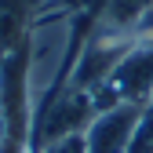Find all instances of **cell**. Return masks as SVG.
I'll return each mask as SVG.
<instances>
[{"label": "cell", "instance_id": "obj_1", "mask_svg": "<svg viewBox=\"0 0 153 153\" xmlns=\"http://www.w3.org/2000/svg\"><path fill=\"white\" fill-rule=\"evenodd\" d=\"M95 117V102L88 88L76 84H62L59 91L51 95V102L40 109V117L33 124V139H29V153H36L40 146L66 139V135H80V131L91 124Z\"/></svg>", "mask_w": 153, "mask_h": 153}, {"label": "cell", "instance_id": "obj_2", "mask_svg": "<svg viewBox=\"0 0 153 153\" xmlns=\"http://www.w3.org/2000/svg\"><path fill=\"white\" fill-rule=\"evenodd\" d=\"M142 109H146L142 102L120 99L117 106L95 113L91 124L84 128V146H88V153H131L139 120H142Z\"/></svg>", "mask_w": 153, "mask_h": 153}, {"label": "cell", "instance_id": "obj_3", "mask_svg": "<svg viewBox=\"0 0 153 153\" xmlns=\"http://www.w3.org/2000/svg\"><path fill=\"white\" fill-rule=\"evenodd\" d=\"M55 7H66V4H59V0H0V55L26 44L29 29Z\"/></svg>", "mask_w": 153, "mask_h": 153}, {"label": "cell", "instance_id": "obj_4", "mask_svg": "<svg viewBox=\"0 0 153 153\" xmlns=\"http://www.w3.org/2000/svg\"><path fill=\"white\" fill-rule=\"evenodd\" d=\"M109 84L120 91V99L149 106V95H153V44H142L139 40L135 48L124 55V62L113 69Z\"/></svg>", "mask_w": 153, "mask_h": 153}, {"label": "cell", "instance_id": "obj_5", "mask_svg": "<svg viewBox=\"0 0 153 153\" xmlns=\"http://www.w3.org/2000/svg\"><path fill=\"white\" fill-rule=\"evenodd\" d=\"M149 7L153 0H99L88 22V36H135Z\"/></svg>", "mask_w": 153, "mask_h": 153}, {"label": "cell", "instance_id": "obj_6", "mask_svg": "<svg viewBox=\"0 0 153 153\" xmlns=\"http://www.w3.org/2000/svg\"><path fill=\"white\" fill-rule=\"evenodd\" d=\"M36 153H88V146H84V131H80V135H66V139H55V142L40 146Z\"/></svg>", "mask_w": 153, "mask_h": 153}, {"label": "cell", "instance_id": "obj_7", "mask_svg": "<svg viewBox=\"0 0 153 153\" xmlns=\"http://www.w3.org/2000/svg\"><path fill=\"white\" fill-rule=\"evenodd\" d=\"M135 40H142V44H153V7L142 15V22H139V29H135Z\"/></svg>", "mask_w": 153, "mask_h": 153}, {"label": "cell", "instance_id": "obj_8", "mask_svg": "<svg viewBox=\"0 0 153 153\" xmlns=\"http://www.w3.org/2000/svg\"><path fill=\"white\" fill-rule=\"evenodd\" d=\"M4 142H7V120H4V113H0V149H4Z\"/></svg>", "mask_w": 153, "mask_h": 153}, {"label": "cell", "instance_id": "obj_9", "mask_svg": "<svg viewBox=\"0 0 153 153\" xmlns=\"http://www.w3.org/2000/svg\"><path fill=\"white\" fill-rule=\"evenodd\" d=\"M59 4H66V0H59Z\"/></svg>", "mask_w": 153, "mask_h": 153}, {"label": "cell", "instance_id": "obj_10", "mask_svg": "<svg viewBox=\"0 0 153 153\" xmlns=\"http://www.w3.org/2000/svg\"><path fill=\"white\" fill-rule=\"evenodd\" d=\"M149 102H153V95H149Z\"/></svg>", "mask_w": 153, "mask_h": 153}]
</instances>
